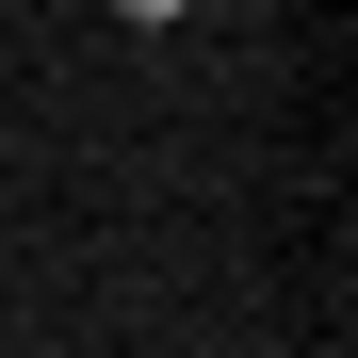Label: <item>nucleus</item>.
I'll use <instances>...</instances> for the list:
<instances>
[{"label": "nucleus", "instance_id": "2", "mask_svg": "<svg viewBox=\"0 0 358 358\" xmlns=\"http://www.w3.org/2000/svg\"><path fill=\"white\" fill-rule=\"evenodd\" d=\"M0 163H17V147H0Z\"/></svg>", "mask_w": 358, "mask_h": 358}, {"label": "nucleus", "instance_id": "1", "mask_svg": "<svg viewBox=\"0 0 358 358\" xmlns=\"http://www.w3.org/2000/svg\"><path fill=\"white\" fill-rule=\"evenodd\" d=\"M114 17H131V33H179V17H196V0H114Z\"/></svg>", "mask_w": 358, "mask_h": 358}]
</instances>
